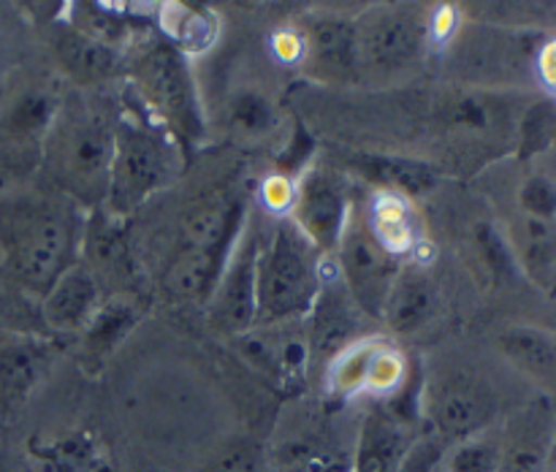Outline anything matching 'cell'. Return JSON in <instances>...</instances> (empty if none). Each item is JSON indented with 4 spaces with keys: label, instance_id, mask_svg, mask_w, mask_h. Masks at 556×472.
Segmentation results:
<instances>
[{
    "label": "cell",
    "instance_id": "obj_1",
    "mask_svg": "<svg viewBox=\"0 0 556 472\" xmlns=\"http://www.w3.org/2000/svg\"><path fill=\"white\" fill-rule=\"evenodd\" d=\"M76 242L74 212L54 199L16 195L0 201V250L11 275L47 296L71 266Z\"/></svg>",
    "mask_w": 556,
    "mask_h": 472
},
{
    "label": "cell",
    "instance_id": "obj_2",
    "mask_svg": "<svg viewBox=\"0 0 556 472\" xmlns=\"http://www.w3.org/2000/svg\"><path fill=\"white\" fill-rule=\"evenodd\" d=\"M117 123L90 103H68L47 130V166L74 199L98 204L109 193Z\"/></svg>",
    "mask_w": 556,
    "mask_h": 472
},
{
    "label": "cell",
    "instance_id": "obj_3",
    "mask_svg": "<svg viewBox=\"0 0 556 472\" xmlns=\"http://www.w3.org/2000/svg\"><path fill=\"white\" fill-rule=\"evenodd\" d=\"M242 204L215 195L195 206L179 233L177 253L166 271V291L177 298H201L215 291L233 242L239 237Z\"/></svg>",
    "mask_w": 556,
    "mask_h": 472
},
{
    "label": "cell",
    "instance_id": "obj_4",
    "mask_svg": "<svg viewBox=\"0 0 556 472\" xmlns=\"http://www.w3.org/2000/svg\"><path fill=\"white\" fill-rule=\"evenodd\" d=\"M313 244L291 220L275 228L261 247L255 271V326L282 323L313 309L320 291Z\"/></svg>",
    "mask_w": 556,
    "mask_h": 472
},
{
    "label": "cell",
    "instance_id": "obj_5",
    "mask_svg": "<svg viewBox=\"0 0 556 472\" xmlns=\"http://www.w3.org/2000/svg\"><path fill=\"white\" fill-rule=\"evenodd\" d=\"M174 155L166 141L134 119H119L114 133L109 206L130 212L166 188L174 177Z\"/></svg>",
    "mask_w": 556,
    "mask_h": 472
},
{
    "label": "cell",
    "instance_id": "obj_6",
    "mask_svg": "<svg viewBox=\"0 0 556 472\" xmlns=\"http://www.w3.org/2000/svg\"><path fill=\"white\" fill-rule=\"evenodd\" d=\"M356 25L358 65L369 74H396L416 63L429 36V20L410 5H383Z\"/></svg>",
    "mask_w": 556,
    "mask_h": 472
},
{
    "label": "cell",
    "instance_id": "obj_7",
    "mask_svg": "<svg viewBox=\"0 0 556 472\" xmlns=\"http://www.w3.org/2000/svg\"><path fill=\"white\" fill-rule=\"evenodd\" d=\"M342 269V285L351 293L356 307L369 318H380L391 285L400 275V260L391 247L362 220H348L337 242Z\"/></svg>",
    "mask_w": 556,
    "mask_h": 472
},
{
    "label": "cell",
    "instance_id": "obj_8",
    "mask_svg": "<svg viewBox=\"0 0 556 472\" xmlns=\"http://www.w3.org/2000/svg\"><path fill=\"white\" fill-rule=\"evenodd\" d=\"M424 412L445 445H456L467 437L486 432L494 421L497 401L492 391L467 372H445L429 380L424 391Z\"/></svg>",
    "mask_w": 556,
    "mask_h": 472
},
{
    "label": "cell",
    "instance_id": "obj_9",
    "mask_svg": "<svg viewBox=\"0 0 556 472\" xmlns=\"http://www.w3.org/2000/svg\"><path fill=\"white\" fill-rule=\"evenodd\" d=\"M261 239L253 228H242L233 242L220 280L212 291V320L223 331H248L255 326V271H258Z\"/></svg>",
    "mask_w": 556,
    "mask_h": 472
},
{
    "label": "cell",
    "instance_id": "obj_10",
    "mask_svg": "<svg viewBox=\"0 0 556 472\" xmlns=\"http://www.w3.org/2000/svg\"><path fill=\"white\" fill-rule=\"evenodd\" d=\"M291 222L313 247L337 250V242L348 226L345 188L326 171L307 174L293 199Z\"/></svg>",
    "mask_w": 556,
    "mask_h": 472
},
{
    "label": "cell",
    "instance_id": "obj_11",
    "mask_svg": "<svg viewBox=\"0 0 556 472\" xmlns=\"http://www.w3.org/2000/svg\"><path fill=\"white\" fill-rule=\"evenodd\" d=\"M139 81L152 106L163 112V117L177 123L179 128H193V87H190V76L177 49H150V54L139 65Z\"/></svg>",
    "mask_w": 556,
    "mask_h": 472
},
{
    "label": "cell",
    "instance_id": "obj_12",
    "mask_svg": "<svg viewBox=\"0 0 556 472\" xmlns=\"http://www.w3.org/2000/svg\"><path fill=\"white\" fill-rule=\"evenodd\" d=\"M554 418L546 405H532L510 418L500 434L497 472H546L554 439Z\"/></svg>",
    "mask_w": 556,
    "mask_h": 472
},
{
    "label": "cell",
    "instance_id": "obj_13",
    "mask_svg": "<svg viewBox=\"0 0 556 472\" xmlns=\"http://www.w3.org/2000/svg\"><path fill=\"white\" fill-rule=\"evenodd\" d=\"M313 309V326L307 331L309 356L315 361H337L356 334V312H364L356 307L345 285L320 288Z\"/></svg>",
    "mask_w": 556,
    "mask_h": 472
},
{
    "label": "cell",
    "instance_id": "obj_14",
    "mask_svg": "<svg viewBox=\"0 0 556 472\" xmlns=\"http://www.w3.org/2000/svg\"><path fill=\"white\" fill-rule=\"evenodd\" d=\"M304 60L315 76L324 79H353L358 65L356 25L345 20H315L304 38Z\"/></svg>",
    "mask_w": 556,
    "mask_h": 472
},
{
    "label": "cell",
    "instance_id": "obj_15",
    "mask_svg": "<svg viewBox=\"0 0 556 472\" xmlns=\"http://www.w3.org/2000/svg\"><path fill=\"white\" fill-rule=\"evenodd\" d=\"M101 304V288L85 266H68L43 296V318L54 329H81L92 323Z\"/></svg>",
    "mask_w": 556,
    "mask_h": 472
},
{
    "label": "cell",
    "instance_id": "obj_16",
    "mask_svg": "<svg viewBox=\"0 0 556 472\" xmlns=\"http://www.w3.org/2000/svg\"><path fill=\"white\" fill-rule=\"evenodd\" d=\"M43 350L25 336H0V416L20 410L38 385Z\"/></svg>",
    "mask_w": 556,
    "mask_h": 472
},
{
    "label": "cell",
    "instance_id": "obj_17",
    "mask_svg": "<svg viewBox=\"0 0 556 472\" xmlns=\"http://www.w3.org/2000/svg\"><path fill=\"white\" fill-rule=\"evenodd\" d=\"M434 304H438V293H434V282L429 280L427 271L418 266H407L396 275L380 318L396 334H413L429 323Z\"/></svg>",
    "mask_w": 556,
    "mask_h": 472
},
{
    "label": "cell",
    "instance_id": "obj_18",
    "mask_svg": "<svg viewBox=\"0 0 556 472\" xmlns=\"http://www.w3.org/2000/svg\"><path fill=\"white\" fill-rule=\"evenodd\" d=\"M407 445L410 439H407L405 426L391 412L372 410L364 418L362 432H358L351 472H396Z\"/></svg>",
    "mask_w": 556,
    "mask_h": 472
},
{
    "label": "cell",
    "instance_id": "obj_19",
    "mask_svg": "<svg viewBox=\"0 0 556 472\" xmlns=\"http://www.w3.org/2000/svg\"><path fill=\"white\" fill-rule=\"evenodd\" d=\"M58 58L63 68L74 76L76 81H101L112 76L117 65V52L112 43L98 41L96 36L85 30H63L58 36Z\"/></svg>",
    "mask_w": 556,
    "mask_h": 472
},
{
    "label": "cell",
    "instance_id": "obj_20",
    "mask_svg": "<svg viewBox=\"0 0 556 472\" xmlns=\"http://www.w3.org/2000/svg\"><path fill=\"white\" fill-rule=\"evenodd\" d=\"M351 166L356 171H362L367 179H372V182L405 195L429 193L434 188V182H438L434 168H429L421 161H407V157L356 155Z\"/></svg>",
    "mask_w": 556,
    "mask_h": 472
},
{
    "label": "cell",
    "instance_id": "obj_21",
    "mask_svg": "<svg viewBox=\"0 0 556 472\" xmlns=\"http://www.w3.org/2000/svg\"><path fill=\"white\" fill-rule=\"evenodd\" d=\"M58 106L47 92H25L20 101L11 103L3 117V128L9 141L14 144H27V141L47 139V130L52 125Z\"/></svg>",
    "mask_w": 556,
    "mask_h": 472
},
{
    "label": "cell",
    "instance_id": "obj_22",
    "mask_svg": "<svg viewBox=\"0 0 556 472\" xmlns=\"http://www.w3.org/2000/svg\"><path fill=\"white\" fill-rule=\"evenodd\" d=\"M500 345L516 363H521L530 372L552 374L556 369V345L543 331L530 329V326H516V329L500 334Z\"/></svg>",
    "mask_w": 556,
    "mask_h": 472
},
{
    "label": "cell",
    "instance_id": "obj_23",
    "mask_svg": "<svg viewBox=\"0 0 556 472\" xmlns=\"http://www.w3.org/2000/svg\"><path fill=\"white\" fill-rule=\"evenodd\" d=\"M445 472H497L500 470V434L486 432L451 445L443 461Z\"/></svg>",
    "mask_w": 556,
    "mask_h": 472
},
{
    "label": "cell",
    "instance_id": "obj_24",
    "mask_svg": "<svg viewBox=\"0 0 556 472\" xmlns=\"http://www.w3.org/2000/svg\"><path fill=\"white\" fill-rule=\"evenodd\" d=\"M445 454H448V445L438 434H421L410 439L396 472H440Z\"/></svg>",
    "mask_w": 556,
    "mask_h": 472
},
{
    "label": "cell",
    "instance_id": "obj_25",
    "mask_svg": "<svg viewBox=\"0 0 556 472\" xmlns=\"http://www.w3.org/2000/svg\"><path fill=\"white\" fill-rule=\"evenodd\" d=\"M201 472H264V456L258 445L253 443H233L217 450Z\"/></svg>",
    "mask_w": 556,
    "mask_h": 472
},
{
    "label": "cell",
    "instance_id": "obj_26",
    "mask_svg": "<svg viewBox=\"0 0 556 472\" xmlns=\"http://www.w3.org/2000/svg\"><path fill=\"white\" fill-rule=\"evenodd\" d=\"M402 380V361L394 350L389 347L375 345L372 358H369L367 367V380H364V388L372 391H389L394 388Z\"/></svg>",
    "mask_w": 556,
    "mask_h": 472
},
{
    "label": "cell",
    "instance_id": "obj_27",
    "mask_svg": "<svg viewBox=\"0 0 556 472\" xmlns=\"http://www.w3.org/2000/svg\"><path fill=\"white\" fill-rule=\"evenodd\" d=\"M233 123L242 125L244 130H264L271 125V106L266 103V98L253 95H239L237 103H233Z\"/></svg>",
    "mask_w": 556,
    "mask_h": 472
},
{
    "label": "cell",
    "instance_id": "obj_28",
    "mask_svg": "<svg viewBox=\"0 0 556 472\" xmlns=\"http://www.w3.org/2000/svg\"><path fill=\"white\" fill-rule=\"evenodd\" d=\"M521 204L530 215L535 217H552L556 212V188L548 179L535 177L525 184L521 190Z\"/></svg>",
    "mask_w": 556,
    "mask_h": 472
},
{
    "label": "cell",
    "instance_id": "obj_29",
    "mask_svg": "<svg viewBox=\"0 0 556 472\" xmlns=\"http://www.w3.org/2000/svg\"><path fill=\"white\" fill-rule=\"evenodd\" d=\"M543 76L548 85L556 87V41L543 52Z\"/></svg>",
    "mask_w": 556,
    "mask_h": 472
},
{
    "label": "cell",
    "instance_id": "obj_30",
    "mask_svg": "<svg viewBox=\"0 0 556 472\" xmlns=\"http://www.w3.org/2000/svg\"><path fill=\"white\" fill-rule=\"evenodd\" d=\"M9 58H11V43H9V36L3 33V27H0V74H3L5 65H9Z\"/></svg>",
    "mask_w": 556,
    "mask_h": 472
},
{
    "label": "cell",
    "instance_id": "obj_31",
    "mask_svg": "<svg viewBox=\"0 0 556 472\" xmlns=\"http://www.w3.org/2000/svg\"><path fill=\"white\" fill-rule=\"evenodd\" d=\"M546 472H556V426H554L552 450H548V464H546Z\"/></svg>",
    "mask_w": 556,
    "mask_h": 472
},
{
    "label": "cell",
    "instance_id": "obj_32",
    "mask_svg": "<svg viewBox=\"0 0 556 472\" xmlns=\"http://www.w3.org/2000/svg\"><path fill=\"white\" fill-rule=\"evenodd\" d=\"M440 472H445V470H443V467H440Z\"/></svg>",
    "mask_w": 556,
    "mask_h": 472
}]
</instances>
